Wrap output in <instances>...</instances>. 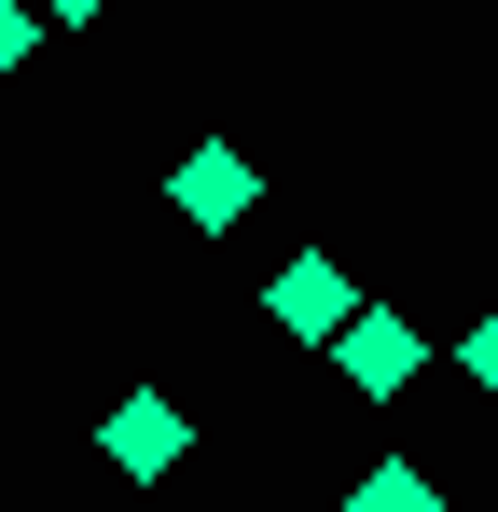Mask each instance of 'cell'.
<instances>
[{
  "instance_id": "3",
  "label": "cell",
  "mask_w": 498,
  "mask_h": 512,
  "mask_svg": "<svg viewBox=\"0 0 498 512\" xmlns=\"http://www.w3.org/2000/svg\"><path fill=\"white\" fill-rule=\"evenodd\" d=\"M332 360H346V388H415V360H429V333H415L402 305H360V319L332 333Z\"/></svg>"
},
{
  "instance_id": "1",
  "label": "cell",
  "mask_w": 498,
  "mask_h": 512,
  "mask_svg": "<svg viewBox=\"0 0 498 512\" xmlns=\"http://www.w3.org/2000/svg\"><path fill=\"white\" fill-rule=\"evenodd\" d=\"M97 457H111L125 485H153V471H180V457H194V416H180L166 388H125V402L97 416Z\"/></svg>"
},
{
  "instance_id": "5",
  "label": "cell",
  "mask_w": 498,
  "mask_h": 512,
  "mask_svg": "<svg viewBox=\"0 0 498 512\" xmlns=\"http://www.w3.org/2000/svg\"><path fill=\"white\" fill-rule=\"evenodd\" d=\"M346 512H443V485H429L415 457H374V471L346 485Z\"/></svg>"
},
{
  "instance_id": "8",
  "label": "cell",
  "mask_w": 498,
  "mask_h": 512,
  "mask_svg": "<svg viewBox=\"0 0 498 512\" xmlns=\"http://www.w3.org/2000/svg\"><path fill=\"white\" fill-rule=\"evenodd\" d=\"M28 14H42V28H83V14H111V0H28Z\"/></svg>"
},
{
  "instance_id": "4",
  "label": "cell",
  "mask_w": 498,
  "mask_h": 512,
  "mask_svg": "<svg viewBox=\"0 0 498 512\" xmlns=\"http://www.w3.org/2000/svg\"><path fill=\"white\" fill-rule=\"evenodd\" d=\"M166 194H180V222H208V236H222V222H249V194H263V180H249V153H236V139H194Z\"/></svg>"
},
{
  "instance_id": "7",
  "label": "cell",
  "mask_w": 498,
  "mask_h": 512,
  "mask_svg": "<svg viewBox=\"0 0 498 512\" xmlns=\"http://www.w3.org/2000/svg\"><path fill=\"white\" fill-rule=\"evenodd\" d=\"M28 42H42V14H28V0H0V70H28Z\"/></svg>"
},
{
  "instance_id": "6",
  "label": "cell",
  "mask_w": 498,
  "mask_h": 512,
  "mask_svg": "<svg viewBox=\"0 0 498 512\" xmlns=\"http://www.w3.org/2000/svg\"><path fill=\"white\" fill-rule=\"evenodd\" d=\"M457 360H471V388H485V402H498V305H485V319H471V333H457Z\"/></svg>"
},
{
  "instance_id": "2",
  "label": "cell",
  "mask_w": 498,
  "mask_h": 512,
  "mask_svg": "<svg viewBox=\"0 0 498 512\" xmlns=\"http://www.w3.org/2000/svg\"><path fill=\"white\" fill-rule=\"evenodd\" d=\"M263 319H277V333H305V346H332L346 319H360V291H346V263H332V250H291L277 277H263Z\"/></svg>"
}]
</instances>
